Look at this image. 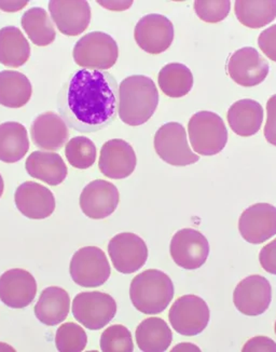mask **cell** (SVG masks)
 <instances>
[{
  "label": "cell",
  "mask_w": 276,
  "mask_h": 352,
  "mask_svg": "<svg viewBox=\"0 0 276 352\" xmlns=\"http://www.w3.org/2000/svg\"><path fill=\"white\" fill-rule=\"evenodd\" d=\"M170 252L174 262L183 270H196L203 266L209 254V244L203 234L185 228L172 238Z\"/></svg>",
  "instance_id": "10"
},
{
  "label": "cell",
  "mask_w": 276,
  "mask_h": 352,
  "mask_svg": "<svg viewBox=\"0 0 276 352\" xmlns=\"http://www.w3.org/2000/svg\"><path fill=\"white\" fill-rule=\"evenodd\" d=\"M3 190H5V183H3V176L0 174V198L3 197Z\"/></svg>",
  "instance_id": "43"
},
{
  "label": "cell",
  "mask_w": 276,
  "mask_h": 352,
  "mask_svg": "<svg viewBox=\"0 0 276 352\" xmlns=\"http://www.w3.org/2000/svg\"><path fill=\"white\" fill-rule=\"evenodd\" d=\"M71 310V298L67 291L58 287L43 289L36 304L35 316L41 323L54 327L65 321Z\"/></svg>",
  "instance_id": "23"
},
{
  "label": "cell",
  "mask_w": 276,
  "mask_h": 352,
  "mask_svg": "<svg viewBox=\"0 0 276 352\" xmlns=\"http://www.w3.org/2000/svg\"><path fill=\"white\" fill-rule=\"evenodd\" d=\"M30 136L39 148L58 151L68 142L69 130L58 113L45 111L39 115L30 126Z\"/></svg>",
  "instance_id": "21"
},
{
  "label": "cell",
  "mask_w": 276,
  "mask_h": 352,
  "mask_svg": "<svg viewBox=\"0 0 276 352\" xmlns=\"http://www.w3.org/2000/svg\"><path fill=\"white\" fill-rule=\"evenodd\" d=\"M159 87L168 98L187 96L194 87V75L185 64L170 63L159 73Z\"/></svg>",
  "instance_id": "31"
},
{
  "label": "cell",
  "mask_w": 276,
  "mask_h": 352,
  "mask_svg": "<svg viewBox=\"0 0 276 352\" xmlns=\"http://www.w3.org/2000/svg\"><path fill=\"white\" fill-rule=\"evenodd\" d=\"M30 45L24 34L15 26L0 30V63L18 68L30 60Z\"/></svg>",
  "instance_id": "27"
},
{
  "label": "cell",
  "mask_w": 276,
  "mask_h": 352,
  "mask_svg": "<svg viewBox=\"0 0 276 352\" xmlns=\"http://www.w3.org/2000/svg\"><path fill=\"white\" fill-rule=\"evenodd\" d=\"M211 318L205 300L196 295H183L174 302L168 320L174 330L183 336H196L207 327Z\"/></svg>",
  "instance_id": "9"
},
{
  "label": "cell",
  "mask_w": 276,
  "mask_h": 352,
  "mask_svg": "<svg viewBox=\"0 0 276 352\" xmlns=\"http://www.w3.org/2000/svg\"><path fill=\"white\" fill-rule=\"evenodd\" d=\"M259 48L270 60L276 62V24L262 32L258 38Z\"/></svg>",
  "instance_id": "36"
},
{
  "label": "cell",
  "mask_w": 276,
  "mask_h": 352,
  "mask_svg": "<svg viewBox=\"0 0 276 352\" xmlns=\"http://www.w3.org/2000/svg\"><path fill=\"white\" fill-rule=\"evenodd\" d=\"M274 331H275V334H276V321H275V325H274Z\"/></svg>",
  "instance_id": "44"
},
{
  "label": "cell",
  "mask_w": 276,
  "mask_h": 352,
  "mask_svg": "<svg viewBox=\"0 0 276 352\" xmlns=\"http://www.w3.org/2000/svg\"><path fill=\"white\" fill-rule=\"evenodd\" d=\"M272 287L269 280L259 274H253L242 280L233 293V302L242 315L257 317L270 307Z\"/></svg>",
  "instance_id": "14"
},
{
  "label": "cell",
  "mask_w": 276,
  "mask_h": 352,
  "mask_svg": "<svg viewBox=\"0 0 276 352\" xmlns=\"http://www.w3.org/2000/svg\"><path fill=\"white\" fill-rule=\"evenodd\" d=\"M134 38L139 48L152 56L161 54L174 41L173 23L162 14L145 15L138 21Z\"/></svg>",
  "instance_id": "13"
},
{
  "label": "cell",
  "mask_w": 276,
  "mask_h": 352,
  "mask_svg": "<svg viewBox=\"0 0 276 352\" xmlns=\"http://www.w3.org/2000/svg\"><path fill=\"white\" fill-rule=\"evenodd\" d=\"M159 91L147 76L134 75L124 79L119 87L118 115L131 126L146 124L156 111Z\"/></svg>",
  "instance_id": "2"
},
{
  "label": "cell",
  "mask_w": 276,
  "mask_h": 352,
  "mask_svg": "<svg viewBox=\"0 0 276 352\" xmlns=\"http://www.w3.org/2000/svg\"><path fill=\"white\" fill-rule=\"evenodd\" d=\"M259 262L266 272L276 274V239L262 248L259 254Z\"/></svg>",
  "instance_id": "38"
},
{
  "label": "cell",
  "mask_w": 276,
  "mask_h": 352,
  "mask_svg": "<svg viewBox=\"0 0 276 352\" xmlns=\"http://www.w3.org/2000/svg\"><path fill=\"white\" fill-rule=\"evenodd\" d=\"M243 352H276V342L266 336H256L247 340L242 348Z\"/></svg>",
  "instance_id": "39"
},
{
  "label": "cell",
  "mask_w": 276,
  "mask_h": 352,
  "mask_svg": "<svg viewBox=\"0 0 276 352\" xmlns=\"http://www.w3.org/2000/svg\"><path fill=\"white\" fill-rule=\"evenodd\" d=\"M37 294V282L27 270L14 268L0 277V300L13 309L30 306Z\"/></svg>",
  "instance_id": "18"
},
{
  "label": "cell",
  "mask_w": 276,
  "mask_h": 352,
  "mask_svg": "<svg viewBox=\"0 0 276 352\" xmlns=\"http://www.w3.org/2000/svg\"><path fill=\"white\" fill-rule=\"evenodd\" d=\"M33 87L24 74L15 71L0 72V105L21 109L30 102Z\"/></svg>",
  "instance_id": "28"
},
{
  "label": "cell",
  "mask_w": 276,
  "mask_h": 352,
  "mask_svg": "<svg viewBox=\"0 0 276 352\" xmlns=\"http://www.w3.org/2000/svg\"><path fill=\"white\" fill-rule=\"evenodd\" d=\"M73 56L76 63L81 67L106 71L117 63L118 45L108 34L92 32L76 43Z\"/></svg>",
  "instance_id": "5"
},
{
  "label": "cell",
  "mask_w": 276,
  "mask_h": 352,
  "mask_svg": "<svg viewBox=\"0 0 276 352\" xmlns=\"http://www.w3.org/2000/svg\"><path fill=\"white\" fill-rule=\"evenodd\" d=\"M73 315L89 330L97 331L111 323L117 314V302L113 297L103 292H82L76 295Z\"/></svg>",
  "instance_id": "6"
},
{
  "label": "cell",
  "mask_w": 276,
  "mask_h": 352,
  "mask_svg": "<svg viewBox=\"0 0 276 352\" xmlns=\"http://www.w3.org/2000/svg\"><path fill=\"white\" fill-rule=\"evenodd\" d=\"M25 168L32 177L51 186L63 183L68 174L63 158L52 151H34L26 159Z\"/></svg>",
  "instance_id": "22"
},
{
  "label": "cell",
  "mask_w": 276,
  "mask_h": 352,
  "mask_svg": "<svg viewBox=\"0 0 276 352\" xmlns=\"http://www.w3.org/2000/svg\"><path fill=\"white\" fill-rule=\"evenodd\" d=\"M266 124L264 126V138L270 144L276 146V94L269 98L266 103Z\"/></svg>",
  "instance_id": "37"
},
{
  "label": "cell",
  "mask_w": 276,
  "mask_h": 352,
  "mask_svg": "<svg viewBox=\"0 0 276 352\" xmlns=\"http://www.w3.org/2000/svg\"><path fill=\"white\" fill-rule=\"evenodd\" d=\"M231 9L229 0H196L194 11L202 21L206 23H218L228 16Z\"/></svg>",
  "instance_id": "35"
},
{
  "label": "cell",
  "mask_w": 276,
  "mask_h": 352,
  "mask_svg": "<svg viewBox=\"0 0 276 352\" xmlns=\"http://www.w3.org/2000/svg\"><path fill=\"white\" fill-rule=\"evenodd\" d=\"M130 297L138 311L143 315H158L173 300V281L161 270H146L132 280Z\"/></svg>",
  "instance_id": "3"
},
{
  "label": "cell",
  "mask_w": 276,
  "mask_h": 352,
  "mask_svg": "<svg viewBox=\"0 0 276 352\" xmlns=\"http://www.w3.org/2000/svg\"><path fill=\"white\" fill-rule=\"evenodd\" d=\"M228 124L232 131L243 138L258 133L264 122V109L258 102L244 98L229 109Z\"/></svg>",
  "instance_id": "24"
},
{
  "label": "cell",
  "mask_w": 276,
  "mask_h": 352,
  "mask_svg": "<svg viewBox=\"0 0 276 352\" xmlns=\"http://www.w3.org/2000/svg\"><path fill=\"white\" fill-rule=\"evenodd\" d=\"M136 164L135 151L124 140H111L102 147L98 168L109 179H126L135 171Z\"/></svg>",
  "instance_id": "17"
},
{
  "label": "cell",
  "mask_w": 276,
  "mask_h": 352,
  "mask_svg": "<svg viewBox=\"0 0 276 352\" xmlns=\"http://www.w3.org/2000/svg\"><path fill=\"white\" fill-rule=\"evenodd\" d=\"M108 254L117 272L133 274L147 262L148 248L137 234L121 232L109 241Z\"/></svg>",
  "instance_id": "11"
},
{
  "label": "cell",
  "mask_w": 276,
  "mask_h": 352,
  "mask_svg": "<svg viewBox=\"0 0 276 352\" xmlns=\"http://www.w3.org/2000/svg\"><path fill=\"white\" fill-rule=\"evenodd\" d=\"M23 30L38 47H45L56 41V32L48 12L43 8H30L21 19Z\"/></svg>",
  "instance_id": "30"
},
{
  "label": "cell",
  "mask_w": 276,
  "mask_h": 352,
  "mask_svg": "<svg viewBox=\"0 0 276 352\" xmlns=\"http://www.w3.org/2000/svg\"><path fill=\"white\" fill-rule=\"evenodd\" d=\"M173 351H201V349L194 344L183 342V344H179V345L174 347V349H172V352Z\"/></svg>",
  "instance_id": "42"
},
{
  "label": "cell",
  "mask_w": 276,
  "mask_h": 352,
  "mask_svg": "<svg viewBox=\"0 0 276 352\" xmlns=\"http://www.w3.org/2000/svg\"><path fill=\"white\" fill-rule=\"evenodd\" d=\"M28 5V1L23 0V1H3L0 0V9L5 12H16V11L22 10L23 8Z\"/></svg>",
  "instance_id": "40"
},
{
  "label": "cell",
  "mask_w": 276,
  "mask_h": 352,
  "mask_svg": "<svg viewBox=\"0 0 276 352\" xmlns=\"http://www.w3.org/2000/svg\"><path fill=\"white\" fill-rule=\"evenodd\" d=\"M269 69L268 60L251 47L236 50L227 63V72L230 78L246 88L260 85L268 77Z\"/></svg>",
  "instance_id": "12"
},
{
  "label": "cell",
  "mask_w": 276,
  "mask_h": 352,
  "mask_svg": "<svg viewBox=\"0 0 276 352\" xmlns=\"http://www.w3.org/2000/svg\"><path fill=\"white\" fill-rule=\"evenodd\" d=\"M30 151V140L25 126L14 121L0 124V162L14 164Z\"/></svg>",
  "instance_id": "26"
},
{
  "label": "cell",
  "mask_w": 276,
  "mask_h": 352,
  "mask_svg": "<svg viewBox=\"0 0 276 352\" xmlns=\"http://www.w3.org/2000/svg\"><path fill=\"white\" fill-rule=\"evenodd\" d=\"M15 206L30 219H43L56 211V198L47 187L28 181L21 184L14 194Z\"/></svg>",
  "instance_id": "20"
},
{
  "label": "cell",
  "mask_w": 276,
  "mask_h": 352,
  "mask_svg": "<svg viewBox=\"0 0 276 352\" xmlns=\"http://www.w3.org/2000/svg\"><path fill=\"white\" fill-rule=\"evenodd\" d=\"M49 11L60 33L78 36L90 25L91 7L84 0H52Z\"/></svg>",
  "instance_id": "19"
},
{
  "label": "cell",
  "mask_w": 276,
  "mask_h": 352,
  "mask_svg": "<svg viewBox=\"0 0 276 352\" xmlns=\"http://www.w3.org/2000/svg\"><path fill=\"white\" fill-rule=\"evenodd\" d=\"M236 18L249 28H262L276 18V0H238L234 3Z\"/></svg>",
  "instance_id": "29"
},
{
  "label": "cell",
  "mask_w": 276,
  "mask_h": 352,
  "mask_svg": "<svg viewBox=\"0 0 276 352\" xmlns=\"http://www.w3.org/2000/svg\"><path fill=\"white\" fill-rule=\"evenodd\" d=\"M56 345L60 352H81L88 345V336L77 323H64L56 331Z\"/></svg>",
  "instance_id": "33"
},
{
  "label": "cell",
  "mask_w": 276,
  "mask_h": 352,
  "mask_svg": "<svg viewBox=\"0 0 276 352\" xmlns=\"http://www.w3.org/2000/svg\"><path fill=\"white\" fill-rule=\"evenodd\" d=\"M136 342L141 351L163 352L173 342V333L163 319L147 318L138 325L135 332Z\"/></svg>",
  "instance_id": "25"
},
{
  "label": "cell",
  "mask_w": 276,
  "mask_h": 352,
  "mask_svg": "<svg viewBox=\"0 0 276 352\" xmlns=\"http://www.w3.org/2000/svg\"><path fill=\"white\" fill-rule=\"evenodd\" d=\"M96 155L95 144L86 136H76L66 144V158L76 169L86 170L91 168L95 164Z\"/></svg>",
  "instance_id": "32"
},
{
  "label": "cell",
  "mask_w": 276,
  "mask_h": 352,
  "mask_svg": "<svg viewBox=\"0 0 276 352\" xmlns=\"http://www.w3.org/2000/svg\"><path fill=\"white\" fill-rule=\"evenodd\" d=\"M101 349L104 352H132L134 350L131 332L124 325L107 327L101 336Z\"/></svg>",
  "instance_id": "34"
},
{
  "label": "cell",
  "mask_w": 276,
  "mask_h": 352,
  "mask_svg": "<svg viewBox=\"0 0 276 352\" xmlns=\"http://www.w3.org/2000/svg\"><path fill=\"white\" fill-rule=\"evenodd\" d=\"M154 149L164 162L174 166L196 164L200 156L189 146L186 129L179 122H168L154 135Z\"/></svg>",
  "instance_id": "7"
},
{
  "label": "cell",
  "mask_w": 276,
  "mask_h": 352,
  "mask_svg": "<svg viewBox=\"0 0 276 352\" xmlns=\"http://www.w3.org/2000/svg\"><path fill=\"white\" fill-rule=\"evenodd\" d=\"M102 7L113 11H124L131 7L133 1H98Z\"/></svg>",
  "instance_id": "41"
},
{
  "label": "cell",
  "mask_w": 276,
  "mask_h": 352,
  "mask_svg": "<svg viewBox=\"0 0 276 352\" xmlns=\"http://www.w3.org/2000/svg\"><path fill=\"white\" fill-rule=\"evenodd\" d=\"M69 272L76 285L97 287L109 279L111 268L103 250L97 247H84L73 254Z\"/></svg>",
  "instance_id": "8"
},
{
  "label": "cell",
  "mask_w": 276,
  "mask_h": 352,
  "mask_svg": "<svg viewBox=\"0 0 276 352\" xmlns=\"http://www.w3.org/2000/svg\"><path fill=\"white\" fill-rule=\"evenodd\" d=\"M242 238L251 244H262L276 234V208L256 204L242 213L239 219Z\"/></svg>",
  "instance_id": "15"
},
{
  "label": "cell",
  "mask_w": 276,
  "mask_h": 352,
  "mask_svg": "<svg viewBox=\"0 0 276 352\" xmlns=\"http://www.w3.org/2000/svg\"><path fill=\"white\" fill-rule=\"evenodd\" d=\"M120 194L111 182L95 179L89 183L80 195V208L83 214L92 219H103L116 211Z\"/></svg>",
  "instance_id": "16"
},
{
  "label": "cell",
  "mask_w": 276,
  "mask_h": 352,
  "mask_svg": "<svg viewBox=\"0 0 276 352\" xmlns=\"http://www.w3.org/2000/svg\"><path fill=\"white\" fill-rule=\"evenodd\" d=\"M119 87L111 73L79 69L58 92V109L67 126L82 133L100 131L116 120Z\"/></svg>",
  "instance_id": "1"
},
{
  "label": "cell",
  "mask_w": 276,
  "mask_h": 352,
  "mask_svg": "<svg viewBox=\"0 0 276 352\" xmlns=\"http://www.w3.org/2000/svg\"><path fill=\"white\" fill-rule=\"evenodd\" d=\"M191 146L201 156H215L224 151L228 142V130L224 120L213 111H198L188 124Z\"/></svg>",
  "instance_id": "4"
}]
</instances>
